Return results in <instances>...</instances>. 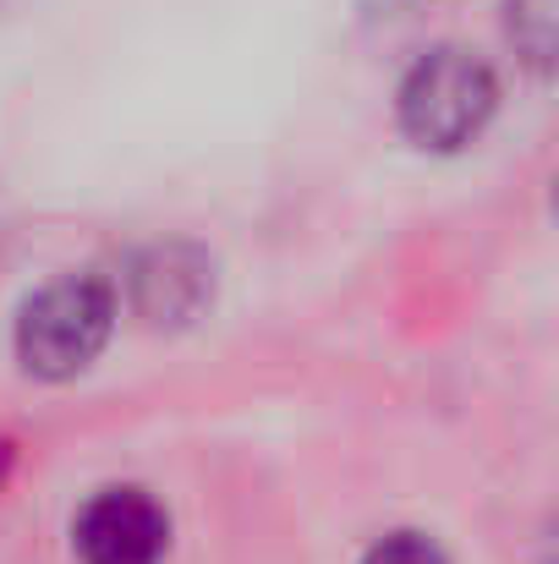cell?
<instances>
[{
	"label": "cell",
	"mask_w": 559,
	"mask_h": 564,
	"mask_svg": "<svg viewBox=\"0 0 559 564\" xmlns=\"http://www.w3.org/2000/svg\"><path fill=\"white\" fill-rule=\"evenodd\" d=\"M499 105V83L488 72L483 55L461 50V44H439L428 55L411 61V72L400 77V132L417 143V149H466L488 116Z\"/></svg>",
	"instance_id": "1"
},
{
	"label": "cell",
	"mask_w": 559,
	"mask_h": 564,
	"mask_svg": "<svg viewBox=\"0 0 559 564\" xmlns=\"http://www.w3.org/2000/svg\"><path fill=\"white\" fill-rule=\"evenodd\" d=\"M116 324V296L105 280L94 274H66L55 285H44L22 318H17V357L22 368L39 378H72L83 373Z\"/></svg>",
	"instance_id": "2"
},
{
	"label": "cell",
	"mask_w": 559,
	"mask_h": 564,
	"mask_svg": "<svg viewBox=\"0 0 559 564\" xmlns=\"http://www.w3.org/2000/svg\"><path fill=\"white\" fill-rule=\"evenodd\" d=\"M72 538L83 564H160L171 549V521L154 494L105 488L99 499H88Z\"/></svg>",
	"instance_id": "3"
},
{
	"label": "cell",
	"mask_w": 559,
	"mask_h": 564,
	"mask_svg": "<svg viewBox=\"0 0 559 564\" xmlns=\"http://www.w3.org/2000/svg\"><path fill=\"white\" fill-rule=\"evenodd\" d=\"M132 291L143 318L154 324H182L186 313H197V302L208 296V269L197 252L186 247H154L138 269H132Z\"/></svg>",
	"instance_id": "4"
},
{
	"label": "cell",
	"mask_w": 559,
	"mask_h": 564,
	"mask_svg": "<svg viewBox=\"0 0 559 564\" xmlns=\"http://www.w3.org/2000/svg\"><path fill=\"white\" fill-rule=\"evenodd\" d=\"M510 39L533 66H549L555 55V0H510Z\"/></svg>",
	"instance_id": "5"
},
{
	"label": "cell",
	"mask_w": 559,
	"mask_h": 564,
	"mask_svg": "<svg viewBox=\"0 0 559 564\" xmlns=\"http://www.w3.org/2000/svg\"><path fill=\"white\" fill-rule=\"evenodd\" d=\"M363 564H450V560L422 532H389V538H378L368 554H363Z\"/></svg>",
	"instance_id": "6"
}]
</instances>
